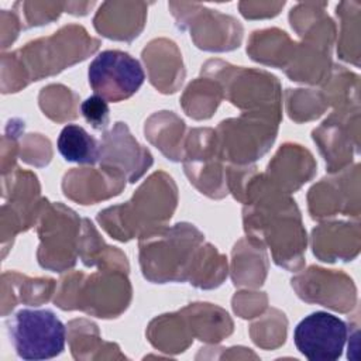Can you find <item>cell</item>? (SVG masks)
Here are the masks:
<instances>
[{
  "mask_svg": "<svg viewBox=\"0 0 361 361\" xmlns=\"http://www.w3.org/2000/svg\"><path fill=\"white\" fill-rule=\"evenodd\" d=\"M80 111L85 117V120L99 131L106 130L110 121V110L107 106V100L103 97L93 94L87 97L82 104H80Z\"/></svg>",
  "mask_w": 361,
  "mask_h": 361,
  "instance_id": "8992f818",
  "label": "cell"
},
{
  "mask_svg": "<svg viewBox=\"0 0 361 361\" xmlns=\"http://www.w3.org/2000/svg\"><path fill=\"white\" fill-rule=\"evenodd\" d=\"M56 147L59 154L69 162L92 165L100 161V142L76 124H68L62 128Z\"/></svg>",
  "mask_w": 361,
  "mask_h": 361,
  "instance_id": "5b68a950",
  "label": "cell"
},
{
  "mask_svg": "<svg viewBox=\"0 0 361 361\" xmlns=\"http://www.w3.org/2000/svg\"><path fill=\"white\" fill-rule=\"evenodd\" d=\"M10 341L23 360H49L65 348L66 329L52 310L21 309L8 322Z\"/></svg>",
  "mask_w": 361,
  "mask_h": 361,
  "instance_id": "6da1fadb",
  "label": "cell"
},
{
  "mask_svg": "<svg viewBox=\"0 0 361 361\" xmlns=\"http://www.w3.org/2000/svg\"><path fill=\"white\" fill-rule=\"evenodd\" d=\"M100 162L103 168L135 182L152 165V157L148 149L138 145L124 123H116L100 140Z\"/></svg>",
  "mask_w": 361,
  "mask_h": 361,
  "instance_id": "277c9868",
  "label": "cell"
},
{
  "mask_svg": "<svg viewBox=\"0 0 361 361\" xmlns=\"http://www.w3.org/2000/svg\"><path fill=\"white\" fill-rule=\"evenodd\" d=\"M87 76L93 92L107 102H121L131 97L145 79L140 62L118 49L100 52L90 62Z\"/></svg>",
  "mask_w": 361,
  "mask_h": 361,
  "instance_id": "7a4b0ae2",
  "label": "cell"
},
{
  "mask_svg": "<svg viewBox=\"0 0 361 361\" xmlns=\"http://www.w3.org/2000/svg\"><path fill=\"white\" fill-rule=\"evenodd\" d=\"M348 327L337 316L314 312L302 319L293 331V341L300 354L312 361H334L341 357Z\"/></svg>",
  "mask_w": 361,
  "mask_h": 361,
  "instance_id": "3957f363",
  "label": "cell"
}]
</instances>
